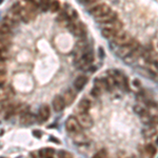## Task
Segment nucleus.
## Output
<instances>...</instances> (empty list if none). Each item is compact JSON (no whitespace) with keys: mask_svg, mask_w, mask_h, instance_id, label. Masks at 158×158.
Listing matches in <instances>:
<instances>
[{"mask_svg":"<svg viewBox=\"0 0 158 158\" xmlns=\"http://www.w3.org/2000/svg\"><path fill=\"white\" fill-rule=\"evenodd\" d=\"M109 75L114 78V80H115L116 82V85H119L123 91H129L128 78H127L120 71L112 70L111 72H109Z\"/></svg>","mask_w":158,"mask_h":158,"instance_id":"1","label":"nucleus"},{"mask_svg":"<svg viewBox=\"0 0 158 158\" xmlns=\"http://www.w3.org/2000/svg\"><path fill=\"white\" fill-rule=\"evenodd\" d=\"M140 46L139 42L136 41V40H132L131 42L128 43V44H125V46H122L119 48V50L117 51V55H118L119 57L121 58H125V56H128L130 53H132L134 50L138 49Z\"/></svg>","mask_w":158,"mask_h":158,"instance_id":"2","label":"nucleus"},{"mask_svg":"<svg viewBox=\"0 0 158 158\" xmlns=\"http://www.w3.org/2000/svg\"><path fill=\"white\" fill-rule=\"evenodd\" d=\"M94 60V54L91 51H88L83 54V56L81 57V59H79L78 62H77V67L81 70H86L89 69L90 64L93 62Z\"/></svg>","mask_w":158,"mask_h":158,"instance_id":"3","label":"nucleus"},{"mask_svg":"<svg viewBox=\"0 0 158 158\" xmlns=\"http://www.w3.org/2000/svg\"><path fill=\"white\" fill-rule=\"evenodd\" d=\"M132 37L129 35L128 33H125V32H123V31H119L118 33L116 34L115 37L113 38V41H114V43L115 44H117V46H125V44H128V43H130L132 41Z\"/></svg>","mask_w":158,"mask_h":158,"instance_id":"4","label":"nucleus"},{"mask_svg":"<svg viewBox=\"0 0 158 158\" xmlns=\"http://www.w3.org/2000/svg\"><path fill=\"white\" fill-rule=\"evenodd\" d=\"M77 120L82 129H90L93 127V118L89 113H80L77 115Z\"/></svg>","mask_w":158,"mask_h":158,"instance_id":"5","label":"nucleus"},{"mask_svg":"<svg viewBox=\"0 0 158 158\" xmlns=\"http://www.w3.org/2000/svg\"><path fill=\"white\" fill-rule=\"evenodd\" d=\"M65 129H67V132L70 133H78V132H81V127L79 125L78 120H77L76 117L74 116H70L69 118L67 119V122H65Z\"/></svg>","mask_w":158,"mask_h":158,"instance_id":"6","label":"nucleus"},{"mask_svg":"<svg viewBox=\"0 0 158 158\" xmlns=\"http://www.w3.org/2000/svg\"><path fill=\"white\" fill-rule=\"evenodd\" d=\"M109 12H111V7H110L108 4H104V3H101V4H98V5L94 6L93 9L90 10V13L91 15H93L95 18H98V17H101V16L106 15Z\"/></svg>","mask_w":158,"mask_h":158,"instance_id":"7","label":"nucleus"},{"mask_svg":"<svg viewBox=\"0 0 158 158\" xmlns=\"http://www.w3.org/2000/svg\"><path fill=\"white\" fill-rule=\"evenodd\" d=\"M51 116V110H50V106L48 104H42V106L39 108V111H38V114L36 116L37 121L39 123H43L46 122L48 119L50 118Z\"/></svg>","mask_w":158,"mask_h":158,"instance_id":"8","label":"nucleus"},{"mask_svg":"<svg viewBox=\"0 0 158 158\" xmlns=\"http://www.w3.org/2000/svg\"><path fill=\"white\" fill-rule=\"evenodd\" d=\"M142 53H143V50L141 49V46H139L138 49L134 50L133 52L130 53L128 56H125V57L123 58V60H125V63L131 64V63H133V62H135V61L138 60V59L141 57Z\"/></svg>","mask_w":158,"mask_h":158,"instance_id":"9","label":"nucleus"},{"mask_svg":"<svg viewBox=\"0 0 158 158\" xmlns=\"http://www.w3.org/2000/svg\"><path fill=\"white\" fill-rule=\"evenodd\" d=\"M67 29L73 35L77 37H82L84 34V27L81 23H77V22H71L67 25Z\"/></svg>","mask_w":158,"mask_h":158,"instance_id":"10","label":"nucleus"},{"mask_svg":"<svg viewBox=\"0 0 158 158\" xmlns=\"http://www.w3.org/2000/svg\"><path fill=\"white\" fill-rule=\"evenodd\" d=\"M61 98H62L65 106H71L76 98V93L72 89H67L63 92V94L61 95Z\"/></svg>","mask_w":158,"mask_h":158,"instance_id":"11","label":"nucleus"},{"mask_svg":"<svg viewBox=\"0 0 158 158\" xmlns=\"http://www.w3.org/2000/svg\"><path fill=\"white\" fill-rule=\"evenodd\" d=\"M35 120H37L36 116L34 115V114H32V113H30L29 111L23 113V114H21V117H20V123H21L22 125H33L34 122H35Z\"/></svg>","mask_w":158,"mask_h":158,"instance_id":"12","label":"nucleus"},{"mask_svg":"<svg viewBox=\"0 0 158 158\" xmlns=\"http://www.w3.org/2000/svg\"><path fill=\"white\" fill-rule=\"evenodd\" d=\"M52 106H53V109H54L55 112L59 113V112H61V111L64 109L65 104H64V102H63V100H62L61 96L57 95V96H55L54 99H53Z\"/></svg>","mask_w":158,"mask_h":158,"instance_id":"13","label":"nucleus"},{"mask_svg":"<svg viewBox=\"0 0 158 158\" xmlns=\"http://www.w3.org/2000/svg\"><path fill=\"white\" fill-rule=\"evenodd\" d=\"M90 108H91V102L86 98H83V99L79 101L78 106H77V112H78V114H80V113H88Z\"/></svg>","mask_w":158,"mask_h":158,"instance_id":"14","label":"nucleus"},{"mask_svg":"<svg viewBox=\"0 0 158 158\" xmlns=\"http://www.w3.org/2000/svg\"><path fill=\"white\" fill-rule=\"evenodd\" d=\"M102 27L104 29H111V30H114L116 32H119L121 31L122 29V23L119 20H113V21L106 22V23H102Z\"/></svg>","mask_w":158,"mask_h":158,"instance_id":"15","label":"nucleus"},{"mask_svg":"<svg viewBox=\"0 0 158 158\" xmlns=\"http://www.w3.org/2000/svg\"><path fill=\"white\" fill-rule=\"evenodd\" d=\"M73 141L77 144H88L89 143V138L85 136L84 134L81 133V132H78V133H74L73 136Z\"/></svg>","mask_w":158,"mask_h":158,"instance_id":"16","label":"nucleus"},{"mask_svg":"<svg viewBox=\"0 0 158 158\" xmlns=\"http://www.w3.org/2000/svg\"><path fill=\"white\" fill-rule=\"evenodd\" d=\"M86 82H88V77L84 75H80L74 80V88L76 89L77 91H81L83 86L86 84Z\"/></svg>","mask_w":158,"mask_h":158,"instance_id":"17","label":"nucleus"},{"mask_svg":"<svg viewBox=\"0 0 158 158\" xmlns=\"http://www.w3.org/2000/svg\"><path fill=\"white\" fill-rule=\"evenodd\" d=\"M116 19H117V14H116L115 12L111 11V12H109L108 14H106V15L96 18V20H97L98 22H100V23H106V22L113 21V20H116Z\"/></svg>","mask_w":158,"mask_h":158,"instance_id":"18","label":"nucleus"},{"mask_svg":"<svg viewBox=\"0 0 158 158\" xmlns=\"http://www.w3.org/2000/svg\"><path fill=\"white\" fill-rule=\"evenodd\" d=\"M157 133V130H156V127H153V125H146V129H143L142 134L146 138H152L154 137Z\"/></svg>","mask_w":158,"mask_h":158,"instance_id":"19","label":"nucleus"},{"mask_svg":"<svg viewBox=\"0 0 158 158\" xmlns=\"http://www.w3.org/2000/svg\"><path fill=\"white\" fill-rule=\"evenodd\" d=\"M95 88L99 89L101 92L109 91L108 90V85H106V78H96V80H95Z\"/></svg>","mask_w":158,"mask_h":158,"instance_id":"20","label":"nucleus"},{"mask_svg":"<svg viewBox=\"0 0 158 158\" xmlns=\"http://www.w3.org/2000/svg\"><path fill=\"white\" fill-rule=\"evenodd\" d=\"M144 152L150 158H153L154 156L156 155V153H157V149H156V146L152 143H149V144H146L144 146Z\"/></svg>","mask_w":158,"mask_h":158,"instance_id":"21","label":"nucleus"},{"mask_svg":"<svg viewBox=\"0 0 158 158\" xmlns=\"http://www.w3.org/2000/svg\"><path fill=\"white\" fill-rule=\"evenodd\" d=\"M117 33H118V32H116V31H114V30H111V29H104V27H102V30H101L102 36H104V38H108V39H110V38H114Z\"/></svg>","mask_w":158,"mask_h":158,"instance_id":"22","label":"nucleus"},{"mask_svg":"<svg viewBox=\"0 0 158 158\" xmlns=\"http://www.w3.org/2000/svg\"><path fill=\"white\" fill-rule=\"evenodd\" d=\"M53 154H54V149H51V148H46V149H41L39 151V156L41 158L52 157Z\"/></svg>","mask_w":158,"mask_h":158,"instance_id":"23","label":"nucleus"},{"mask_svg":"<svg viewBox=\"0 0 158 158\" xmlns=\"http://www.w3.org/2000/svg\"><path fill=\"white\" fill-rule=\"evenodd\" d=\"M65 9H67V11H65V14H67V18L69 19H75V18H77V12L75 11L74 9H72L71 6H69V5H67L65 6Z\"/></svg>","mask_w":158,"mask_h":158,"instance_id":"24","label":"nucleus"},{"mask_svg":"<svg viewBox=\"0 0 158 158\" xmlns=\"http://www.w3.org/2000/svg\"><path fill=\"white\" fill-rule=\"evenodd\" d=\"M106 85H108V90H109V91H113L116 86V82L115 80H114V78H113L112 76L106 77Z\"/></svg>","mask_w":158,"mask_h":158,"instance_id":"25","label":"nucleus"},{"mask_svg":"<svg viewBox=\"0 0 158 158\" xmlns=\"http://www.w3.org/2000/svg\"><path fill=\"white\" fill-rule=\"evenodd\" d=\"M11 104H10V101L7 100V99H4V100L0 101V113H5L7 110H9V108L11 106Z\"/></svg>","mask_w":158,"mask_h":158,"instance_id":"26","label":"nucleus"},{"mask_svg":"<svg viewBox=\"0 0 158 158\" xmlns=\"http://www.w3.org/2000/svg\"><path fill=\"white\" fill-rule=\"evenodd\" d=\"M11 38H12V35L0 33V42L1 43H4V44H7V46H9L10 42H11Z\"/></svg>","mask_w":158,"mask_h":158,"instance_id":"27","label":"nucleus"},{"mask_svg":"<svg viewBox=\"0 0 158 158\" xmlns=\"http://www.w3.org/2000/svg\"><path fill=\"white\" fill-rule=\"evenodd\" d=\"M50 10H51V12L52 13H56L59 11V9H60V2L59 1H57V0H54L53 2L50 3Z\"/></svg>","mask_w":158,"mask_h":158,"instance_id":"28","label":"nucleus"},{"mask_svg":"<svg viewBox=\"0 0 158 158\" xmlns=\"http://www.w3.org/2000/svg\"><path fill=\"white\" fill-rule=\"evenodd\" d=\"M0 33H3V34H7V35H12V27H10L9 25H0Z\"/></svg>","mask_w":158,"mask_h":158,"instance_id":"29","label":"nucleus"},{"mask_svg":"<svg viewBox=\"0 0 158 158\" xmlns=\"http://www.w3.org/2000/svg\"><path fill=\"white\" fill-rule=\"evenodd\" d=\"M106 157H108V152H106V150L101 149V150H99L92 158H106Z\"/></svg>","mask_w":158,"mask_h":158,"instance_id":"30","label":"nucleus"},{"mask_svg":"<svg viewBox=\"0 0 158 158\" xmlns=\"http://www.w3.org/2000/svg\"><path fill=\"white\" fill-rule=\"evenodd\" d=\"M2 23H4V25H9L10 27H16V25H17V23H16V22H14L12 20V19L11 18H9V17H7V16H5V18H4V20H3V22Z\"/></svg>","mask_w":158,"mask_h":158,"instance_id":"31","label":"nucleus"},{"mask_svg":"<svg viewBox=\"0 0 158 158\" xmlns=\"http://www.w3.org/2000/svg\"><path fill=\"white\" fill-rule=\"evenodd\" d=\"M58 156H59V158H73V156H72V154L69 152H67V151H64V150H61V151H59V153H58Z\"/></svg>","mask_w":158,"mask_h":158,"instance_id":"32","label":"nucleus"},{"mask_svg":"<svg viewBox=\"0 0 158 158\" xmlns=\"http://www.w3.org/2000/svg\"><path fill=\"white\" fill-rule=\"evenodd\" d=\"M40 7L42 11H46L50 7V2L49 0H41L40 1Z\"/></svg>","mask_w":158,"mask_h":158,"instance_id":"33","label":"nucleus"},{"mask_svg":"<svg viewBox=\"0 0 158 158\" xmlns=\"http://www.w3.org/2000/svg\"><path fill=\"white\" fill-rule=\"evenodd\" d=\"M101 93H102V92H101L99 89L95 88V86L91 90V94H92V96H94V97H99L101 95Z\"/></svg>","mask_w":158,"mask_h":158,"instance_id":"34","label":"nucleus"},{"mask_svg":"<svg viewBox=\"0 0 158 158\" xmlns=\"http://www.w3.org/2000/svg\"><path fill=\"white\" fill-rule=\"evenodd\" d=\"M149 125H153V127H158V115L152 116L151 117V121H150Z\"/></svg>","mask_w":158,"mask_h":158,"instance_id":"35","label":"nucleus"},{"mask_svg":"<svg viewBox=\"0 0 158 158\" xmlns=\"http://www.w3.org/2000/svg\"><path fill=\"white\" fill-rule=\"evenodd\" d=\"M5 82H6L5 73H0V86H3Z\"/></svg>","mask_w":158,"mask_h":158,"instance_id":"36","label":"nucleus"},{"mask_svg":"<svg viewBox=\"0 0 158 158\" xmlns=\"http://www.w3.org/2000/svg\"><path fill=\"white\" fill-rule=\"evenodd\" d=\"M6 64L3 60H0V73H5Z\"/></svg>","mask_w":158,"mask_h":158,"instance_id":"37","label":"nucleus"},{"mask_svg":"<svg viewBox=\"0 0 158 158\" xmlns=\"http://www.w3.org/2000/svg\"><path fill=\"white\" fill-rule=\"evenodd\" d=\"M9 57V54H7V51L6 52H0V60L5 61Z\"/></svg>","mask_w":158,"mask_h":158,"instance_id":"38","label":"nucleus"},{"mask_svg":"<svg viewBox=\"0 0 158 158\" xmlns=\"http://www.w3.org/2000/svg\"><path fill=\"white\" fill-rule=\"evenodd\" d=\"M7 44H4V43L0 42V52H6L7 51Z\"/></svg>","mask_w":158,"mask_h":158,"instance_id":"39","label":"nucleus"},{"mask_svg":"<svg viewBox=\"0 0 158 158\" xmlns=\"http://www.w3.org/2000/svg\"><path fill=\"white\" fill-rule=\"evenodd\" d=\"M33 135H35V136H36L37 138H40V137H41V135H42V134L40 133L39 131H37V130H35V131H33Z\"/></svg>","mask_w":158,"mask_h":158,"instance_id":"40","label":"nucleus"},{"mask_svg":"<svg viewBox=\"0 0 158 158\" xmlns=\"http://www.w3.org/2000/svg\"><path fill=\"white\" fill-rule=\"evenodd\" d=\"M99 53H100L99 56H100V57H104V49H102V48H99Z\"/></svg>","mask_w":158,"mask_h":158,"instance_id":"41","label":"nucleus"},{"mask_svg":"<svg viewBox=\"0 0 158 158\" xmlns=\"http://www.w3.org/2000/svg\"><path fill=\"white\" fill-rule=\"evenodd\" d=\"M50 141H51V140H52V141H55V142H57V143H60V141H58V140H56V139H55V137H50Z\"/></svg>","mask_w":158,"mask_h":158,"instance_id":"42","label":"nucleus"},{"mask_svg":"<svg viewBox=\"0 0 158 158\" xmlns=\"http://www.w3.org/2000/svg\"><path fill=\"white\" fill-rule=\"evenodd\" d=\"M83 1H85V2L88 3H93V2H96L97 0H83Z\"/></svg>","mask_w":158,"mask_h":158,"instance_id":"43","label":"nucleus"},{"mask_svg":"<svg viewBox=\"0 0 158 158\" xmlns=\"http://www.w3.org/2000/svg\"><path fill=\"white\" fill-rule=\"evenodd\" d=\"M34 0H25V2H33Z\"/></svg>","mask_w":158,"mask_h":158,"instance_id":"44","label":"nucleus"},{"mask_svg":"<svg viewBox=\"0 0 158 158\" xmlns=\"http://www.w3.org/2000/svg\"><path fill=\"white\" fill-rule=\"evenodd\" d=\"M2 2H3V0H0V4H1Z\"/></svg>","mask_w":158,"mask_h":158,"instance_id":"45","label":"nucleus"},{"mask_svg":"<svg viewBox=\"0 0 158 158\" xmlns=\"http://www.w3.org/2000/svg\"><path fill=\"white\" fill-rule=\"evenodd\" d=\"M1 134H2V131H0V135H1Z\"/></svg>","mask_w":158,"mask_h":158,"instance_id":"46","label":"nucleus"},{"mask_svg":"<svg viewBox=\"0 0 158 158\" xmlns=\"http://www.w3.org/2000/svg\"><path fill=\"white\" fill-rule=\"evenodd\" d=\"M48 158H53V157H48Z\"/></svg>","mask_w":158,"mask_h":158,"instance_id":"47","label":"nucleus"},{"mask_svg":"<svg viewBox=\"0 0 158 158\" xmlns=\"http://www.w3.org/2000/svg\"><path fill=\"white\" fill-rule=\"evenodd\" d=\"M128 158H132V157H128Z\"/></svg>","mask_w":158,"mask_h":158,"instance_id":"48","label":"nucleus"},{"mask_svg":"<svg viewBox=\"0 0 158 158\" xmlns=\"http://www.w3.org/2000/svg\"><path fill=\"white\" fill-rule=\"evenodd\" d=\"M0 95H1V93H0Z\"/></svg>","mask_w":158,"mask_h":158,"instance_id":"49","label":"nucleus"}]
</instances>
